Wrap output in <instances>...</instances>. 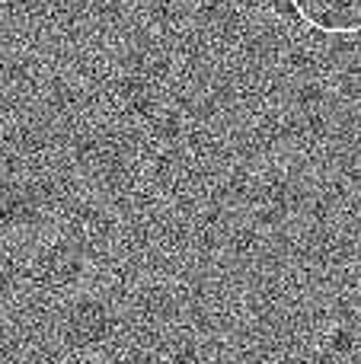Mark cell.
<instances>
[{"mask_svg": "<svg viewBox=\"0 0 361 364\" xmlns=\"http://www.w3.org/2000/svg\"><path fill=\"white\" fill-rule=\"evenodd\" d=\"M298 19L323 36H358L361 0H291Z\"/></svg>", "mask_w": 361, "mask_h": 364, "instance_id": "6da1fadb", "label": "cell"}]
</instances>
